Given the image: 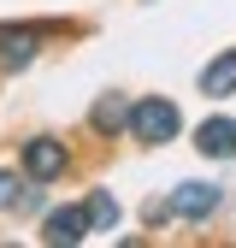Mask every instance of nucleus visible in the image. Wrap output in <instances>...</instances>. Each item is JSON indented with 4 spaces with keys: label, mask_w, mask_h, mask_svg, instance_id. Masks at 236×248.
I'll return each instance as SVG.
<instances>
[{
    "label": "nucleus",
    "mask_w": 236,
    "mask_h": 248,
    "mask_svg": "<svg viewBox=\"0 0 236 248\" xmlns=\"http://www.w3.org/2000/svg\"><path fill=\"white\" fill-rule=\"evenodd\" d=\"M130 136H142V142H171L177 136V107L171 101H136L130 107Z\"/></svg>",
    "instance_id": "f257e3e1"
},
{
    "label": "nucleus",
    "mask_w": 236,
    "mask_h": 248,
    "mask_svg": "<svg viewBox=\"0 0 236 248\" xmlns=\"http://www.w3.org/2000/svg\"><path fill=\"white\" fill-rule=\"evenodd\" d=\"M24 171L36 177V183H47V177H59V171H65V148H59L53 136H36V142L24 148Z\"/></svg>",
    "instance_id": "f03ea898"
},
{
    "label": "nucleus",
    "mask_w": 236,
    "mask_h": 248,
    "mask_svg": "<svg viewBox=\"0 0 236 248\" xmlns=\"http://www.w3.org/2000/svg\"><path fill=\"white\" fill-rule=\"evenodd\" d=\"M195 148L206 154V160H230L236 154V118H206L195 130Z\"/></svg>",
    "instance_id": "7ed1b4c3"
},
{
    "label": "nucleus",
    "mask_w": 236,
    "mask_h": 248,
    "mask_svg": "<svg viewBox=\"0 0 236 248\" xmlns=\"http://www.w3.org/2000/svg\"><path fill=\"white\" fill-rule=\"evenodd\" d=\"M171 213H183V219H206V213L219 207V183H183L171 201H165Z\"/></svg>",
    "instance_id": "20e7f679"
},
{
    "label": "nucleus",
    "mask_w": 236,
    "mask_h": 248,
    "mask_svg": "<svg viewBox=\"0 0 236 248\" xmlns=\"http://www.w3.org/2000/svg\"><path fill=\"white\" fill-rule=\"evenodd\" d=\"M88 231H95V225H88V207H59V213H47V242H83Z\"/></svg>",
    "instance_id": "39448f33"
},
{
    "label": "nucleus",
    "mask_w": 236,
    "mask_h": 248,
    "mask_svg": "<svg viewBox=\"0 0 236 248\" xmlns=\"http://www.w3.org/2000/svg\"><path fill=\"white\" fill-rule=\"evenodd\" d=\"M201 95H213V101H224V95H236V47H230V53H219L213 65L201 71Z\"/></svg>",
    "instance_id": "423d86ee"
},
{
    "label": "nucleus",
    "mask_w": 236,
    "mask_h": 248,
    "mask_svg": "<svg viewBox=\"0 0 236 248\" xmlns=\"http://www.w3.org/2000/svg\"><path fill=\"white\" fill-rule=\"evenodd\" d=\"M30 59H36V36L30 30H6L0 36V71H24Z\"/></svg>",
    "instance_id": "0eeeda50"
},
{
    "label": "nucleus",
    "mask_w": 236,
    "mask_h": 248,
    "mask_svg": "<svg viewBox=\"0 0 236 248\" xmlns=\"http://www.w3.org/2000/svg\"><path fill=\"white\" fill-rule=\"evenodd\" d=\"M118 124H130L124 95H101V101H95V130H118Z\"/></svg>",
    "instance_id": "6e6552de"
},
{
    "label": "nucleus",
    "mask_w": 236,
    "mask_h": 248,
    "mask_svg": "<svg viewBox=\"0 0 236 248\" xmlns=\"http://www.w3.org/2000/svg\"><path fill=\"white\" fill-rule=\"evenodd\" d=\"M88 225H95V231H112V225H118V201H112L106 189L88 195Z\"/></svg>",
    "instance_id": "1a4fd4ad"
},
{
    "label": "nucleus",
    "mask_w": 236,
    "mask_h": 248,
    "mask_svg": "<svg viewBox=\"0 0 236 248\" xmlns=\"http://www.w3.org/2000/svg\"><path fill=\"white\" fill-rule=\"evenodd\" d=\"M6 207H18V177L0 171V213H6Z\"/></svg>",
    "instance_id": "9d476101"
}]
</instances>
